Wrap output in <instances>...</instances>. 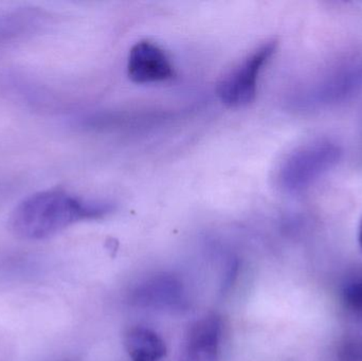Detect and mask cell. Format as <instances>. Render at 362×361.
<instances>
[{
	"mask_svg": "<svg viewBox=\"0 0 362 361\" xmlns=\"http://www.w3.org/2000/svg\"><path fill=\"white\" fill-rule=\"evenodd\" d=\"M125 348L132 361H159L167 353L163 339L146 328L129 330L125 336Z\"/></svg>",
	"mask_w": 362,
	"mask_h": 361,
	"instance_id": "obj_7",
	"label": "cell"
},
{
	"mask_svg": "<svg viewBox=\"0 0 362 361\" xmlns=\"http://www.w3.org/2000/svg\"><path fill=\"white\" fill-rule=\"evenodd\" d=\"M341 157V148L331 140H320L298 148L281 165L278 179L288 193H299L331 170Z\"/></svg>",
	"mask_w": 362,
	"mask_h": 361,
	"instance_id": "obj_2",
	"label": "cell"
},
{
	"mask_svg": "<svg viewBox=\"0 0 362 361\" xmlns=\"http://www.w3.org/2000/svg\"><path fill=\"white\" fill-rule=\"evenodd\" d=\"M134 304L153 309H180L185 302V290L177 278L161 273L138 284L131 295Z\"/></svg>",
	"mask_w": 362,
	"mask_h": 361,
	"instance_id": "obj_6",
	"label": "cell"
},
{
	"mask_svg": "<svg viewBox=\"0 0 362 361\" xmlns=\"http://www.w3.org/2000/svg\"><path fill=\"white\" fill-rule=\"evenodd\" d=\"M114 210L112 203L87 201L54 189L23 199L11 215L10 227L17 237L40 241L82 220L105 218Z\"/></svg>",
	"mask_w": 362,
	"mask_h": 361,
	"instance_id": "obj_1",
	"label": "cell"
},
{
	"mask_svg": "<svg viewBox=\"0 0 362 361\" xmlns=\"http://www.w3.org/2000/svg\"><path fill=\"white\" fill-rule=\"evenodd\" d=\"M278 48V40H270L243 59L217 85V95L221 103L232 108L245 107L255 101L257 81L264 66Z\"/></svg>",
	"mask_w": 362,
	"mask_h": 361,
	"instance_id": "obj_3",
	"label": "cell"
},
{
	"mask_svg": "<svg viewBox=\"0 0 362 361\" xmlns=\"http://www.w3.org/2000/svg\"><path fill=\"white\" fill-rule=\"evenodd\" d=\"M127 74L137 84L165 82L175 76L167 53L150 40H140L132 47L127 59Z\"/></svg>",
	"mask_w": 362,
	"mask_h": 361,
	"instance_id": "obj_4",
	"label": "cell"
},
{
	"mask_svg": "<svg viewBox=\"0 0 362 361\" xmlns=\"http://www.w3.org/2000/svg\"><path fill=\"white\" fill-rule=\"evenodd\" d=\"M358 241H359V244H361V246L362 248V220L361 222V226H359Z\"/></svg>",
	"mask_w": 362,
	"mask_h": 361,
	"instance_id": "obj_9",
	"label": "cell"
},
{
	"mask_svg": "<svg viewBox=\"0 0 362 361\" xmlns=\"http://www.w3.org/2000/svg\"><path fill=\"white\" fill-rule=\"evenodd\" d=\"M221 338L218 316L208 315L197 320L187 331L180 361H218Z\"/></svg>",
	"mask_w": 362,
	"mask_h": 361,
	"instance_id": "obj_5",
	"label": "cell"
},
{
	"mask_svg": "<svg viewBox=\"0 0 362 361\" xmlns=\"http://www.w3.org/2000/svg\"><path fill=\"white\" fill-rule=\"evenodd\" d=\"M342 300L346 309L362 315V276H356L344 284Z\"/></svg>",
	"mask_w": 362,
	"mask_h": 361,
	"instance_id": "obj_8",
	"label": "cell"
}]
</instances>
